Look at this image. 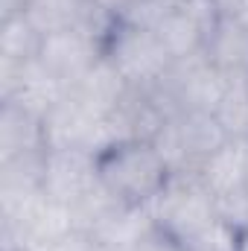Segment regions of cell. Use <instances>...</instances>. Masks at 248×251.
I'll return each mask as SVG.
<instances>
[{
    "instance_id": "6da1fadb",
    "label": "cell",
    "mask_w": 248,
    "mask_h": 251,
    "mask_svg": "<svg viewBox=\"0 0 248 251\" xmlns=\"http://www.w3.org/2000/svg\"><path fill=\"white\" fill-rule=\"evenodd\" d=\"M97 170L102 184L111 190L123 204L149 207L173 178L164 155L152 140L131 137L114 143L102 155H97Z\"/></svg>"
},
{
    "instance_id": "7a4b0ae2",
    "label": "cell",
    "mask_w": 248,
    "mask_h": 251,
    "mask_svg": "<svg viewBox=\"0 0 248 251\" xmlns=\"http://www.w3.org/2000/svg\"><path fill=\"white\" fill-rule=\"evenodd\" d=\"M155 225L173 237L181 246H193L196 240H201L216 222V201L207 193V187L198 181L196 173H178L170 178V184L164 193L149 204Z\"/></svg>"
},
{
    "instance_id": "3957f363",
    "label": "cell",
    "mask_w": 248,
    "mask_h": 251,
    "mask_svg": "<svg viewBox=\"0 0 248 251\" xmlns=\"http://www.w3.org/2000/svg\"><path fill=\"white\" fill-rule=\"evenodd\" d=\"M225 140H228V134L219 126V120L213 114H204V111L170 114L164 120V126L158 128V134L152 137V143L164 155V161L173 170V176H178V173H198V167Z\"/></svg>"
},
{
    "instance_id": "277c9868",
    "label": "cell",
    "mask_w": 248,
    "mask_h": 251,
    "mask_svg": "<svg viewBox=\"0 0 248 251\" xmlns=\"http://www.w3.org/2000/svg\"><path fill=\"white\" fill-rule=\"evenodd\" d=\"M105 56L131 88H155L167 70L173 67V56L161 44L158 32L149 26H131L117 21L105 38Z\"/></svg>"
},
{
    "instance_id": "5b68a950",
    "label": "cell",
    "mask_w": 248,
    "mask_h": 251,
    "mask_svg": "<svg viewBox=\"0 0 248 251\" xmlns=\"http://www.w3.org/2000/svg\"><path fill=\"white\" fill-rule=\"evenodd\" d=\"M24 15L41 32V38L56 35V32L82 29V32H91L105 41L111 26L117 24V18L102 12L94 0H26Z\"/></svg>"
},
{
    "instance_id": "8992f818",
    "label": "cell",
    "mask_w": 248,
    "mask_h": 251,
    "mask_svg": "<svg viewBox=\"0 0 248 251\" xmlns=\"http://www.w3.org/2000/svg\"><path fill=\"white\" fill-rule=\"evenodd\" d=\"M102 56H105V41L82 29L47 35L38 50V62L47 70H53L67 88H73Z\"/></svg>"
},
{
    "instance_id": "52a82bcc",
    "label": "cell",
    "mask_w": 248,
    "mask_h": 251,
    "mask_svg": "<svg viewBox=\"0 0 248 251\" xmlns=\"http://www.w3.org/2000/svg\"><path fill=\"white\" fill-rule=\"evenodd\" d=\"M99 181L97 155L82 149H50L44 167V193L64 207H73Z\"/></svg>"
},
{
    "instance_id": "ba28073f",
    "label": "cell",
    "mask_w": 248,
    "mask_h": 251,
    "mask_svg": "<svg viewBox=\"0 0 248 251\" xmlns=\"http://www.w3.org/2000/svg\"><path fill=\"white\" fill-rule=\"evenodd\" d=\"M198 181L207 187V193L228 196L237 190H246L248 176V137H228L201 167H198Z\"/></svg>"
},
{
    "instance_id": "9c48e42d",
    "label": "cell",
    "mask_w": 248,
    "mask_h": 251,
    "mask_svg": "<svg viewBox=\"0 0 248 251\" xmlns=\"http://www.w3.org/2000/svg\"><path fill=\"white\" fill-rule=\"evenodd\" d=\"M70 91H73L82 102H88L97 114L111 117V114L125 102L131 85L123 79V73L108 62V56H102V59L94 64Z\"/></svg>"
},
{
    "instance_id": "30bf717a",
    "label": "cell",
    "mask_w": 248,
    "mask_h": 251,
    "mask_svg": "<svg viewBox=\"0 0 248 251\" xmlns=\"http://www.w3.org/2000/svg\"><path fill=\"white\" fill-rule=\"evenodd\" d=\"M44 120L15 102H3L0 108V161L26 155V152H44Z\"/></svg>"
},
{
    "instance_id": "8fae6325",
    "label": "cell",
    "mask_w": 248,
    "mask_h": 251,
    "mask_svg": "<svg viewBox=\"0 0 248 251\" xmlns=\"http://www.w3.org/2000/svg\"><path fill=\"white\" fill-rule=\"evenodd\" d=\"M204 56L225 76H248V26L234 15H225L216 32L207 38Z\"/></svg>"
},
{
    "instance_id": "7c38bea8",
    "label": "cell",
    "mask_w": 248,
    "mask_h": 251,
    "mask_svg": "<svg viewBox=\"0 0 248 251\" xmlns=\"http://www.w3.org/2000/svg\"><path fill=\"white\" fill-rule=\"evenodd\" d=\"M155 32H158L161 44L167 47V53L173 56V62L198 56V53H204V47H207L204 29H201L190 15H184L181 9L170 12V15L155 26Z\"/></svg>"
},
{
    "instance_id": "4fadbf2b",
    "label": "cell",
    "mask_w": 248,
    "mask_h": 251,
    "mask_svg": "<svg viewBox=\"0 0 248 251\" xmlns=\"http://www.w3.org/2000/svg\"><path fill=\"white\" fill-rule=\"evenodd\" d=\"M41 32L29 24V18L21 12L15 18L0 21V62L26 64L38 59L41 50Z\"/></svg>"
},
{
    "instance_id": "5bb4252c",
    "label": "cell",
    "mask_w": 248,
    "mask_h": 251,
    "mask_svg": "<svg viewBox=\"0 0 248 251\" xmlns=\"http://www.w3.org/2000/svg\"><path fill=\"white\" fill-rule=\"evenodd\" d=\"M213 117L228 137H248V76H228V88Z\"/></svg>"
},
{
    "instance_id": "9a60e30c",
    "label": "cell",
    "mask_w": 248,
    "mask_h": 251,
    "mask_svg": "<svg viewBox=\"0 0 248 251\" xmlns=\"http://www.w3.org/2000/svg\"><path fill=\"white\" fill-rule=\"evenodd\" d=\"M178 6H181V0H128V6L123 9V15L117 21L131 24V26H149V29H155Z\"/></svg>"
},
{
    "instance_id": "2e32d148",
    "label": "cell",
    "mask_w": 248,
    "mask_h": 251,
    "mask_svg": "<svg viewBox=\"0 0 248 251\" xmlns=\"http://www.w3.org/2000/svg\"><path fill=\"white\" fill-rule=\"evenodd\" d=\"M29 251H97V240L91 234L73 228V231H67L59 240H50V243L35 246V249H29Z\"/></svg>"
},
{
    "instance_id": "e0dca14e",
    "label": "cell",
    "mask_w": 248,
    "mask_h": 251,
    "mask_svg": "<svg viewBox=\"0 0 248 251\" xmlns=\"http://www.w3.org/2000/svg\"><path fill=\"white\" fill-rule=\"evenodd\" d=\"M128 251H187L181 243H175L173 237H167L161 228H155V231H149L137 246H131Z\"/></svg>"
},
{
    "instance_id": "ac0fdd59",
    "label": "cell",
    "mask_w": 248,
    "mask_h": 251,
    "mask_svg": "<svg viewBox=\"0 0 248 251\" xmlns=\"http://www.w3.org/2000/svg\"><path fill=\"white\" fill-rule=\"evenodd\" d=\"M94 3H97L102 12H108L111 18H120V15H123V9L128 6V0H94Z\"/></svg>"
},
{
    "instance_id": "d6986e66",
    "label": "cell",
    "mask_w": 248,
    "mask_h": 251,
    "mask_svg": "<svg viewBox=\"0 0 248 251\" xmlns=\"http://www.w3.org/2000/svg\"><path fill=\"white\" fill-rule=\"evenodd\" d=\"M234 18H237L240 24H246V26H248V0H240V3H237V9H234Z\"/></svg>"
},
{
    "instance_id": "ffe728a7",
    "label": "cell",
    "mask_w": 248,
    "mask_h": 251,
    "mask_svg": "<svg viewBox=\"0 0 248 251\" xmlns=\"http://www.w3.org/2000/svg\"><path fill=\"white\" fill-rule=\"evenodd\" d=\"M216 3H219V9H222L225 15H234V9H237L240 0H216Z\"/></svg>"
},
{
    "instance_id": "44dd1931",
    "label": "cell",
    "mask_w": 248,
    "mask_h": 251,
    "mask_svg": "<svg viewBox=\"0 0 248 251\" xmlns=\"http://www.w3.org/2000/svg\"><path fill=\"white\" fill-rule=\"evenodd\" d=\"M237 251H248V231L240 234V243H237Z\"/></svg>"
},
{
    "instance_id": "7402d4cb",
    "label": "cell",
    "mask_w": 248,
    "mask_h": 251,
    "mask_svg": "<svg viewBox=\"0 0 248 251\" xmlns=\"http://www.w3.org/2000/svg\"><path fill=\"white\" fill-rule=\"evenodd\" d=\"M246 190H248V176H246Z\"/></svg>"
}]
</instances>
